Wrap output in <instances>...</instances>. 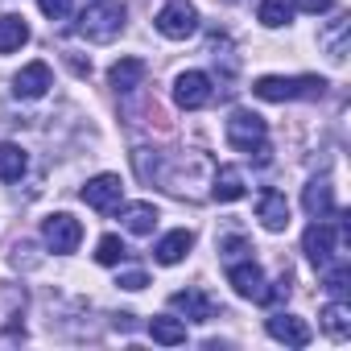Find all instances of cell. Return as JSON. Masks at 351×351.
I'll return each mask as SVG.
<instances>
[{
	"mask_svg": "<svg viewBox=\"0 0 351 351\" xmlns=\"http://www.w3.org/2000/svg\"><path fill=\"white\" fill-rule=\"evenodd\" d=\"M120 29H124V5H116V0H95V5H87L83 17H79V34L87 42H99V46L116 42Z\"/></svg>",
	"mask_w": 351,
	"mask_h": 351,
	"instance_id": "3957f363",
	"label": "cell"
},
{
	"mask_svg": "<svg viewBox=\"0 0 351 351\" xmlns=\"http://www.w3.org/2000/svg\"><path fill=\"white\" fill-rule=\"evenodd\" d=\"M256 17H261V25H265V29H281V25L293 17V0H261Z\"/></svg>",
	"mask_w": 351,
	"mask_h": 351,
	"instance_id": "603a6c76",
	"label": "cell"
},
{
	"mask_svg": "<svg viewBox=\"0 0 351 351\" xmlns=\"http://www.w3.org/2000/svg\"><path fill=\"white\" fill-rule=\"evenodd\" d=\"M169 306L178 310V314H186L191 322H211L215 318V302L207 293H199V289H178V293L169 298Z\"/></svg>",
	"mask_w": 351,
	"mask_h": 351,
	"instance_id": "4fadbf2b",
	"label": "cell"
},
{
	"mask_svg": "<svg viewBox=\"0 0 351 351\" xmlns=\"http://www.w3.org/2000/svg\"><path fill=\"white\" fill-rule=\"evenodd\" d=\"M157 34L161 38H169V42H186L195 29H199V13H195V5H186V0H169V5L157 13Z\"/></svg>",
	"mask_w": 351,
	"mask_h": 351,
	"instance_id": "5b68a950",
	"label": "cell"
},
{
	"mask_svg": "<svg viewBox=\"0 0 351 351\" xmlns=\"http://www.w3.org/2000/svg\"><path fill=\"white\" fill-rule=\"evenodd\" d=\"M211 95H215V87H211V75H203V71H182L178 83H173V104L186 108V112L207 108Z\"/></svg>",
	"mask_w": 351,
	"mask_h": 351,
	"instance_id": "8992f818",
	"label": "cell"
},
{
	"mask_svg": "<svg viewBox=\"0 0 351 351\" xmlns=\"http://www.w3.org/2000/svg\"><path fill=\"white\" fill-rule=\"evenodd\" d=\"M322 330H326L335 343L351 339V310H347V302H343V298H335V302L322 310Z\"/></svg>",
	"mask_w": 351,
	"mask_h": 351,
	"instance_id": "ffe728a7",
	"label": "cell"
},
{
	"mask_svg": "<svg viewBox=\"0 0 351 351\" xmlns=\"http://www.w3.org/2000/svg\"><path fill=\"white\" fill-rule=\"evenodd\" d=\"M50 66L46 62H29V66H21L17 71V79H13V95L17 99H42L46 91H50Z\"/></svg>",
	"mask_w": 351,
	"mask_h": 351,
	"instance_id": "30bf717a",
	"label": "cell"
},
{
	"mask_svg": "<svg viewBox=\"0 0 351 351\" xmlns=\"http://www.w3.org/2000/svg\"><path fill=\"white\" fill-rule=\"evenodd\" d=\"M265 136H269V128H265V120L256 112H232L228 116V145L248 153V157H256L261 165L269 161V141Z\"/></svg>",
	"mask_w": 351,
	"mask_h": 351,
	"instance_id": "7a4b0ae2",
	"label": "cell"
},
{
	"mask_svg": "<svg viewBox=\"0 0 351 351\" xmlns=\"http://www.w3.org/2000/svg\"><path fill=\"white\" fill-rule=\"evenodd\" d=\"M79 195H83V203H87L91 211H112V207H120L124 182L116 178V173H99V178H91Z\"/></svg>",
	"mask_w": 351,
	"mask_h": 351,
	"instance_id": "ba28073f",
	"label": "cell"
},
{
	"mask_svg": "<svg viewBox=\"0 0 351 351\" xmlns=\"http://www.w3.org/2000/svg\"><path fill=\"white\" fill-rule=\"evenodd\" d=\"M326 91L322 79L314 75H302V79H285V75H265L252 83V95L256 99H269V104H285V99H318Z\"/></svg>",
	"mask_w": 351,
	"mask_h": 351,
	"instance_id": "6da1fadb",
	"label": "cell"
},
{
	"mask_svg": "<svg viewBox=\"0 0 351 351\" xmlns=\"http://www.w3.org/2000/svg\"><path fill=\"white\" fill-rule=\"evenodd\" d=\"M124 256H128V248H124L120 236H104V240L95 244V261H99V265H120Z\"/></svg>",
	"mask_w": 351,
	"mask_h": 351,
	"instance_id": "cb8c5ba5",
	"label": "cell"
},
{
	"mask_svg": "<svg viewBox=\"0 0 351 351\" xmlns=\"http://www.w3.org/2000/svg\"><path fill=\"white\" fill-rule=\"evenodd\" d=\"M191 244H195V236H191L186 228H178V232H165V236L157 240L153 256H157V265H178V261H186Z\"/></svg>",
	"mask_w": 351,
	"mask_h": 351,
	"instance_id": "9a60e30c",
	"label": "cell"
},
{
	"mask_svg": "<svg viewBox=\"0 0 351 351\" xmlns=\"http://www.w3.org/2000/svg\"><path fill=\"white\" fill-rule=\"evenodd\" d=\"M302 207H306L314 219L335 215V191H330V182H326V178H314V182L302 191Z\"/></svg>",
	"mask_w": 351,
	"mask_h": 351,
	"instance_id": "2e32d148",
	"label": "cell"
},
{
	"mask_svg": "<svg viewBox=\"0 0 351 351\" xmlns=\"http://www.w3.org/2000/svg\"><path fill=\"white\" fill-rule=\"evenodd\" d=\"M145 71H149V66H145L141 58H120V62L108 71V83H112L116 91H136V87L145 83Z\"/></svg>",
	"mask_w": 351,
	"mask_h": 351,
	"instance_id": "e0dca14e",
	"label": "cell"
},
{
	"mask_svg": "<svg viewBox=\"0 0 351 351\" xmlns=\"http://www.w3.org/2000/svg\"><path fill=\"white\" fill-rule=\"evenodd\" d=\"M116 285H120V289H132V293H136V289H145V285H149V277H145L141 269H128V273H120V277H116Z\"/></svg>",
	"mask_w": 351,
	"mask_h": 351,
	"instance_id": "4316f807",
	"label": "cell"
},
{
	"mask_svg": "<svg viewBox=\"0 0 351 351\" xmlns=\"http://www.w3.org/2000/svg\"><path fill=\"white\" fill-rule=\"evenodd\" d=\"M120 223H124L132 236H149V232L157 228V207H153V203H128V207L120 211Z\"/></svg>",
	"mask_w": 351,
	"mask_h": 351,
	"instance_id": "d6986e66",
	"label": "cell"
},
{
	"mask_svg": "<svg viewBox=\"0 0 351 351\" xmlns=\"http://www.w3.org/2000/svg\"><path fill=\"white\" fill-rule=\"evenodd\" d=\"M149 335L161 347H178V343H186V322L182 318H153L149 322Z\"/></svg>",
	"mask_w": 351,
	"mask_h": 351,
	"instance_id": "7402d4cb",
	"label": "cell"
},
{
	"mask_svg": "<svg viewBox=\"0 0 351 351\" xmlns=\"http://www.w3.org/2000/svg\"><path fill=\"white\" fill-rule=\"evenodd\" d=\"M326 269H330V265H326ZM347 281H351V269H347V265H339V269H330L326 289H330L335 298H343V293H347Z\"/></svg>",
	"mask_w": 351,
	"mask_h": 351,
	"instance_id": "484cf974",
	"label": "cell"
},
{
	"mask_svg": "<svg viewBox=\"0 0 351 351\" xmlns=\"http://www.w3.org/2000/svg\"><path fill=\"white\" fill-rule=\"evenodd\" d=\"M25 169H29V157H25L21 145H13V141L0 145V178H5V182H21Z\"/></svg>",
	"mask_w": 351,
	"mask_h": 351,
	"instance_id": "44dd1931",
	"label": "cell"
},
{
	"mask_svg": "<svg viewBox=\"0 0 351 351\" xmlns=\"http://www.w3.org/2000/svg\"><path fill=\"white\" fill-rule=\"evenodd\" d=\"M38 9L50 17V21H62V17H71V9H75V0H38Z\"/></svg>",
	"mask_w": 351,
	"mask_h": 351,
	"instance_id": "d4e9b609",
	"label": "cell"
},
{
	"mask_svg": "<svg viewBox=\"0 0 351 351\" xmlns=\"http://www.w3.org/2000/svg\"><path fill=\"white\" fill-rule=\"evenodd\" d=\"M42 236H46V244H50L54 252H75L79 240H83V223H79L75 215L58 211V215H50V219L42 223Z\"/></svg>",
	"mask_w": 351,
	"mask_h": 351,
	"instance_id": "52a82bcc",
	"label": "cell"
},
{
	"mask_svg": "<svg viewBox=\"0 0 351 351\" xmlns=\"http://www.w3.org/2000/svg\"><path fill=\"white\" fill-rule=\"evenodd\" d=\"M293 9H302V13H310V17H322V13L335 9V0H298Z\"/></svg>",
	"mask_w": 351,
	"mask_h": 351,
	"instance_id": "83f0119b",
	"label": "cell"
},
{
	"mask_svg": "<svg viewBox=\"0 0 351 351\" xmlns=\"http://www.w3.org/2000/svg\"><path fill=\"white\" fill-rule=\"evenodd\" d=\"M244 173H240V165H219L215 169V182H211V199L215 203H236V199H244Z\"/></svg>",
	"mask_w": 351,
	"mask_h": 351,
	"instance_id": "5bb4252c",
	"label": "cell"
},
{
	"mask_svg": "<svg viewBox=\"0 0 351 351\" xmlns=\"http://www.w3.org/2000/svg\"><path fill=\"white\" fill-rule=\"evenodd\" d=\"M339 236H343V223H335L330 215H326V219H314V223L306 228V236H302V252L310 256L314 269H326V265L335 261V244H339Z\"/></svg>",
	"mask_w": 351,
	"mask_h": 351,
	"instance_id": "277c9868",
	"label": "cell"
},
{
	"mask_svg": "<svg viewBox=\"0 0 351 351\" xmlns=\"http://www.w3.org/2000/svg\"><path fill=\"white\" fill-rule=\"evenodd\" d=\"M265 330H269L277 343H285V347H306V343H310V326H306L298 314H273V318L265 322Z\"/></svg>",
	"mask_w": 351,
	"mask_h": 351,
	"instance_id": "7c38bea8",
	"label": "cell"
},
{
	"mask_svg": "<svg viewBox=\"0 0 351 351\" xmlns=\"http://www.w3.org/2000/svg\"><path fill=\"white\" fill-rule=\"evenodd\" d=\"M25 42H29L25 17H17V13H5V17H0V54H17Z\"/></svg>",
	"mask_w": 351,
	"mask_h": 351,
	"instance_id": "ac0fdd59",
	"label": "cell"
},
{
	"mask_svg": "<svg viewBox=\"0 0 351 351\" xmlns=\"http://www.w3.org/2000/svg\"><path fill=\"white\" fill-rule=\"evenodd\" d=\"M228 285H232L240 298H248V302H261V298H265V273H261V265H252V261H232V265H228Z\"/></svg>",
	"mask_w": 351,
	"mask_h": 351,
	"instance_id": "9c48e42d",
	"label": "cell"
},
{
	"mask_svg": "<svg viewBox=\"0 0 351 351\" xmlns=\"http://www.w3.org/2000/svg\"><path fill=\"white\" fill-rule=\"evenodd\" d=\"M256 219H261L265 232H285L289 228V203H285V195L281 191H265L261 203H256Z\"/></svg>",
	"mask_w": 351,
	"mask_h": 351,
	"instance_id": "8fae6325",
	"label": "cell"
}]
</instances>
